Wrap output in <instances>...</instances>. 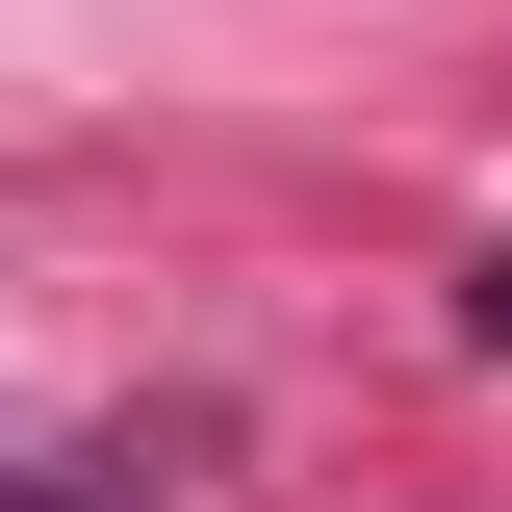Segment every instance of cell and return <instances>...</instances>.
<instances>
[{
  "label": "cell",
  "instance_id": "1",
  "mask_svg": "<svg viewBox=\"0 0 512 512\" xmlns=\"http://www.w3.org/2000/svg\"><path fill=\"white\" fill-rule=\"evenodd\" d=\"M0 512H154V461H26Z\"/></svg>",
  "mask_w": 512,
  "mask_h": 512
},
{
  "label": "cell",
  "instance_id": "2",
  "mask_svg": "<svg viewBox=\"0 0 512 512\" xmlns=\"http://www.w3.org/2000/svg\"><path fill=\"white\" fill-rule=\"evenodd\" d=\"M461 333H487V359H512V256H487V282H461Z\"/></svg>",
  "mask_w": 512,
  "mask_h": 512
}]
</instances>
